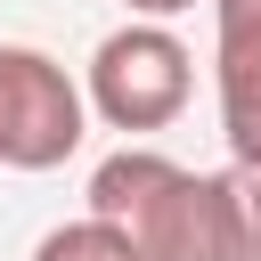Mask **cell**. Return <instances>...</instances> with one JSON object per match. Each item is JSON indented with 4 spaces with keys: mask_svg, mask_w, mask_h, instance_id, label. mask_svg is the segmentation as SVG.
I'll return each mask as SVG.
<instances>
[{
    "mask_svg": "<svg viewBox=\"0 0 261 261\" xmlns=\"http://www.w3.org/2000/svg\"><path fill=\"white\" fill-rule=\"evenodd\" d=\"M90 212L130 237L139 261H237L220 171H188L155 147H122L90 171Z\"/></svg>",
    "mask_w": 261,
    "mask_h": 261,
    "instance_id": "6da1fadb",
    "label": "cell"
},
{
    "mask_svg": "<svg viewBox=\"0 0 261 261\" xmlns=\"http://www.w3.org/2000/svg\"><path fill=\"white\" fill-rule=\"evenodd\" d=\"M90 130V106L73 73L41 49H0V163L8 171H57Z\"/></svg>",
    "mask_w": 261,
    "mask_h": 261,
    "instance_id": "7a4b0ae2",
    "label": "cell"
},
{
    "mask_svg": "<svg viewBox=\"0 0 261 261\" xmlns=\"http://www.w3.org/2000/svg\"><path fill=\"white\" fill-rule=\"evenodd\" d=\"M188 49L163 33V24H122V33H106L98 41V57H90V98L82 106H98L114 130H163L179 106H188Z\"/></svg>",
    "mask_w": 261,
    "mask_h": 261,
    "instance_id": "3957f363",
    "label": "cell"
},
{
    "mask_svg": "<svg viewBox=\"0 0 261 261\" xmlns=\"http://www.w3.org/2000/svg\"><path fill=\"white\" fill-rule=\"evenodd\" d=\"M212 73H220V130L228 163H261V0H212Z\"/></svg>",
    "mask_w": 261,
    "mask_h": 261,
    "instance_id": "277c9868",
    "label": "cell"
},
{
    "mask_svg": "<svg viewBox=\"0 0 261 261\" xmlns=\"http://www.w3.org/2000/svg\"><path fill=\"white\" fill-rule=\"evenodd\" d=\"M33 261H139V253H130V237H122V228H106V220L90 212V220H65V228H49Z\"/></svg>",
    "mask_w": 261,
    "mask_h": 261,
    "instance_id": "5b68a950",
    "label": "cell"
},
{
    "mask_svg": "<svg viewBox=\"0 0 261 261\" xmlns=\"http://www.w3.org/2000/svg\"><path fill=\"white\" fill-rule=\"evenodd\" d=\"M220 196H228L237 261H261V163H228V171H220Z\"/></svg>",
    "mask_w": 261,
    "mask_h": 261,
    "instance_id": "8992f818",
    "label": "cell"
},
{
    "mask_svg": "<svg viewBox=\"0 0 261 261\" xmlns=\"http://www.w3.org/2000/svg\"><path fill=\"white\" fill-rule=\"evenodd\" d=\"M122 8H139V16H179V8H196V0H122Z\"/></svg>",
    "mask_w": 261,
    "mask_h": 261,
    "instance_id": "52a82bcc",
    "label": "cell"
}]
</instances>
